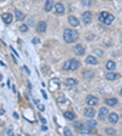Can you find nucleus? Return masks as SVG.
I'll list each match as a JSON object with an SVG mask.
<instances>
[{"mask_svg": "<svg viewBox=\"0 0 122 136\" xmlns=\"http://www.w3.org/2000/svg\"><path fill=\"white\" fill-rule=\"evenodd\" d=\"M78 131L81 134H90L92 132V128L87 124V125H81V128L78 129Z\"/></svg>", "mask_w": 122, "mask_h": 136, "instance_id": "f8f14e48", "label": "nucleus"}, {"mask_svg": "<svg viewBox=\"0 0 122 136\" xmlns=\"http://www.w3.org/2000/svg\"><path fill=\"white\" fill-rule=\"evenodd\" d=\"M94 54H95V55H98V56H101V55H103V51H101V50L95 49V50H94Z\"/></svg>", "mask_w": 122, "mask_h": 136, "instance_id": "2f4dec72", "label": "nucleus"}, {"mask_svg": "<svg viewBox=\"0 0 122 136\" xmlns=\"http://www.w3.org/2000/svg\"><path fill=\"white\" fill-rule=\"evenodd\" d=\"M84 116L87 117V118H93L95 116V111L93 109V107H87V108L84 109Z\"/></svg>", "mask_w": 122, "mask_h": 136, "instance_id": "423d86ee", "label": "nucleus"}, {"mask_svg": "<svg viewBox=\"0 0 122 136\" xmlns=\"http://www.w3.org/2000/svg\"><path fill=\"white\" fill-rule=\"evenodd\" d=\"M63 134H65V135H67V136H70V135H72V131H71L70 130V129H65V130H63Z\"/></svg>", "mask_w": 122, "mask_h": 136, "instance_id": "7c9ffc66", "label": "nucleus"}, {"mask_svg": "<svg viewBox=\"0 0 122 136\" xmlns=\"http://www.w3.org/2000/svg\"><path fill=\"white\" fill-rule=\"evenodd\" d=\"M107 117H109V121H110V123H112V124L117 123V120H118V116H117V113H110Z\"/></svg>", "mask_w": 122, "mask_h": 136, "instance_id": "f3484780", "label": "nucleus"}, {"mask_svg": "<svg viewBox=\"0 0 122 136\" xmlns=\"http://www.w3.org/2000/svg\"><path fill=\"white\" fill-rule=\"evenodd\" d=\"M81 66V63H80V61H78L77 58H73V60H71V67H70V69L71 70H76L78 67Z\"/></svg>", "mask_w": 122, "mask_h": 136, "instance_id": "ddd939ff", "label": "nucleus"}, {"mask_svg": "<svg viewBox=\"0 0 122 136\" xmlns=\"http://www.w3.org/2000/svg\"><path fill=\"white\" fill-rule=\"evenodd\" d=\"M106 79L107 80H116V79H118V78L121 77L118 73H112V72H107L106 73Z\"/></svg>", "mask_w": 122, "mask_h": 136, "instance_id": "9d476101", "label": "nucleus"}, {"mask_svg": "<svg viewBox=\"0 0 122 136\" xmlns=\"http://www.w3.org/2000/svg\"><path fill=\"white\" fill-rule=\"evenodd\" d=\"M73 51H75V54H76V55L82 56V55H84V47H83V45L78 44V45H76V46L73 47Z\"/></svg>", "mask_w": 122, "mask_h": 136, "instance_id": "1a4fd4ad", "label": "nucleus"}, {"mask_svg": "<svg viewBox=\"0 0 122 136\" xmlns=\"http://www.w3.org/2000/svg\"><path fill=\"white\" fill-rule=\"evenodd\" d=\"M54 9H55V12L57 15H62V13L65 12V6H63L61 3H56L54 5Z\"/></svg>", "mask_w": 122, "mask_h": 136, "instance_id": "39448f33", "label": "nucleus"}, {"mask_svg": "<svg viewBox=\"0 0 122 136\" xmlns=\"http://www.w3.org/2000/svg\"><path fill=\"white\" fill-rule=\"evenodd\" d=\"M105 134L106 135H116V130H115V129H111V128H106Z\"/></svg>", "mask_w": 122, "mask_h": 136, "instance_id": "393cba45", "label": "nucleus"}, {"mask_svg": "<svg viewBox=\"0 0 122 136\" xmlns=\"http://www.w3.org/2000/svg\"><path fill=\"white\" fill-rule=\"evenodd\" d=\"M38 108H39L40 111H44V106H43V105H39V103H38Z\"/></svg>", "mask_w": 122, "mask_h": 136, "instance_id": "f704fd0d", "label": "nucleus"}, {"mask_svg": "<svg viewBox=\"0 0 122 136\" xmlns=\"http://www.w3.org/2000/svg\"><path fill=\"white\" fill-rule=\"evenodd\" d=\"M68 23L72 27H80V21H78V18L75 17V16H70L68 17Z\"/></svg>", "mask_w": 122, "mask_h": 136, "instance_id": "9b49d317", "label": "nucleus"}, {"mask_svg": "<svg viewBox=\"0 0 122 136\" xmlns=\"http://www.w3.org/2000/svg\"><path fill=\"white\" fill-rule=\"evenodd\" d=\"M65 83H66L67 86H76V85L78 84V80L73 79V78H68V79L65 80Z\"/></svg>", "mask_w": 122, "mask_h": 136, "instance_id": "aec40b11", "label": "nucleus"}, {"mask_svg": "<svg viewBox=\"0 0 122 136\" xmlns=\"http://www.w3.org/2000/svg\"><path fill=\"white\" fill-rule=\"evenodd\" d=\"M105 103L107 106H111V107H115L117 105V100L116 98H114V97H110V98H106L105 100Z\"/></svg>", "mask_w": 122, "mask_h": 136, "instance_id": "6ab92c4d", "label": "nucleus"}, {"mask_svg": "<svg viewBox=\"0 0 122 136\" xmlns=\"http://www.w3.org/2000/svg\"><path fill=\"white\" fill-rule=\"evenodd\" d=\"M37 31L39 33H44L46 31V23L44 22V21H39V22L37 23Z\"/></svg>", "mask_w": 122, "mask_h": 136, "instance_id": "0eeeda50", "label": "nucleus"}, {"mask_svg": "<svg viewBox=\"0 0 122 136\" xmlns=\"http://www.w3.org/2000/svg\"><path fill=\"white\" fill-rule=\"evenodd\" d=\"M85 101H87V105L88 106H97L99 103V100L95 97V96H93V95H89L87 98H85Z\"/></svg>", "mask_w": 122, "mask_h": 136, "instance_id": "7ed1b4c3", "label": "nucleus"}, {"mask_svg": "<svg viewBox=\"0 0 122 136\" xmlns=\"http://www.w3.org/2000/svg\"><path fill=\"white\" fill-rule=\"evenodd\" d=\"M57 102H59V103H63V102H67V100L65 98V96H63V95H61L59 98H57Z\"/></svg>", "mask_w": 122, "mask_h": 136, "instance_id": "c85d7f7f", "label": "nucleus"}, {"mask_svg": "<svg viewBox=\"0 0 122 136\" xmlns=\"http://www.w3.org/2000/svg\"><path fill=\"white\" fill-rule=\"evenodd\" d=\"M33 44H39V43H40V39L39 38H33Z\"/></svg>", "mask_w": 122, "mask_h": 136, "instance_id": "473e14b6", "label": "nucleus"}, {"mask_svg": "<svg viewBox=\"0 0 122 136\" xmlns=\"http://www.w3.org/2000/svg\"><path fill=\"white\" fill-rule=\"evenodd\" d=\"M114 19H115L114 15H111V13H109V15L106 16V18L104 19V23L109 26V24H111V23H112V21H114Z\"/></svg>", "mask_w": 122, "mask_h": 136, "instance_id": "4be33fe9", "label": "nucleus"}, {"mask_svg": "<svg viewBox=\"0 0 122 136\" xmlns=\"http://www.w3.org/2000/svg\"><path fill=\"white\" fill-rule=\"evenodd\" d=\"M73 125H75V128H76V129H77V130H78V129H80V128H81V125H82V124L80 123V121H76V123H75Z\"/></svg>", "mask_w": 122, "mask_h": 136, "instance_id": "72a5a7b5", "label": "nucleus"}, {"mask_svg": "<svg viewBox=\"0 0 122 136\" xmlns=\"http://www.w3.org/2000/svg\"><path fill=\"white\" fill-rule=\"evenodd\" d=\"M85 63L87 64H98V60L94 56H87L85 57Z\"/></svg>", "mask_w": 122, "mask_h": 136, "instance_id": "4468645a", "label": "nucleus"}, {"mask_svg": "<svg viewBox=\"0 0 122 136\" xmlns=\"http://www.w3.org/2000/svg\"><path fill=\"white\" fill-rule=\"evenodd\" d=\"M1 18H3V21H4L6 24H10V23L12 22V18H13V17H12V15H11L10 12H4L3 15H1Z\"/></svg>", "mask_w": 122, "mask_h": 136, "instance_id": "20e7f679", "label": "nucleus"}, {"mask_svg": "<svg viewBox=\"0 0 122 136\" xmlns=\"http://www.w3.org/2000/svg\"><path fill=\"white\" fill-rule=\"evenodd\" d=\"M42 95L44 96V98H48V96H46V94H45V91H44V90H42Z\"/></svg>", "mask_w": 122, "mask_h": 136, "instance_id": "c9c22d12", "label": "nucleus"}, {"mask_svg": "<svg viewBox=\"0 0 122 136\" xmlns=\"http://www.w3.org/2000/svg\"><path fill=\"white\" fill-rule=\"evenodd\" d=\"M83 6H90L92 5V0H81Z\"/></svg>", "mask_w": 122, "mask_h": 136, "instance_id": "bb28decb", "label": "nucleus"}, {"mask_svg": "<svg viewBox=\"0 0 122 136\" xmlns=\"http://www.w3.org/2000/svg\"><path fill=\"white\" fill-rule=\"evenodd\" d=\"M15 17H16L17 21H23V19H25L23 12H21L20 10H15Z\"/></svg>", "mask_w": 122, "mask_h": 136, "instance_id": "412c9836", "label": "nucleus"}, {"mask_svg": "<svg viewBox=\"0 0 122 136\" xmlns=\"http://www.w3.org/2000/svg\"><path fill=\"white\" fill-rule=\"evenodd\" d=\"M70 67H71V60H70V61H66L65 63H63V69H65V70H68Z\"/></svg>", "mask_w": 122, "mask_h": 136, "instance_id": "a878e982", "label": "nucleus"}, {"mask_svg": "<svg viewBox=\"0 0 122 136\" xmlns=\"http://www.w3.org/2000/svg\"><path fill=\"white\" fill-rule=\"evenodd\" d=\"M109 15V12H106V11H103V12H100V15H99V21H101V22H104V19L106 18V16Z\"/></svg>", "mask_w": 122, "mask_h": 136, "instance_id": "b1692460", "label": "nucleus"}, {"mask_svg": "<svg viewBox=\"0 0 122 136\" xmlns=\"http://www.w3.org/2000/svg\"><path fill=\"white\" fill-rule=\"evenodd\" d=\"M53 8H54V1H53V0H46L45 5H44V10L46 12H49L50 10H53Z\"/></svg>", "mask_w": 122, "mask_h": 136, "instance_id": "2eb2a0df", "label": "nucleus"}, {"mask_svg": "<svg viewBox=\"0 0 122 136\" xmlns=\"http://www.w3.org/2000/svg\"><path fill=\"white\" fill-rule=\"evenodd\" d=\"M94 72L93 70H90V69H88V70H84L83 72V77L85 78V79H93L94 78Z\"/></svg>", "mask_w": 122, "mask_h": 136, "instance_id": "a211bd4d", "label": "nucleus"}, {"mask_svg": "<svg viewBox=\"0 0 122 136\" xmlns=\"http://www.w3.org/2000/svg\"><path fill=\"white\" fill-rule=\"evenodd\" d=\"M109 114V111H107V107H101V108L99 109V118L104 120L106 118V116Z\"/></svg>", "mask_w": 122, "mask_h": 136, "instance_id": "6e6552de", "label": "nucleus"}, {"mask_svg": "<svg viewBox=\"0 0 122 136\" xmlns=\"http://www.w3.org/2000/svg\"><path fill=\"white\" fill-rule=\"evenodd\" d=\"M78 38H80V34H78V32L76 29H70V28H67V29L63 31V39H65V41L68 43V44L75 43Z\"/></svg>", "mask_w": 122, "mask_h": 136, "instance_id": "f257e3e1", "label": "nucleus"}, {"mask_svg": "<svg viewBox=\"0 0 122 136\" xmlns=\"http://www.w3.org/2000/svg\"><path fill=\"white\" fill-rule=\"evenodd\" d=\"M92 18H93L92 12H89V11L83 12V15H82V21H83V23H84V24H87V26H88V24L92 22Z\"/></svg>", "mask_w": 122, "mask_h": 136, "instance_id": "f03ea898", "label": "nucleus"}, {"mask_svg": "<svg viewBox=\"0 0 122 136\" xmlns=\"http://www.w3.org/2000/svg\"><path fill=\"white\" fill-rule=\"evenodd\" d=\"M120 95H121V96H122V89H121V90H120Z\"/></svg>", "mask_w": 122, "mask_h": 136, "instance_id": "e433bc0d", "label": "nucleus"}, {"mask_svg": "<svg viewBox=\"0 0 122 136\" xmlns=\"http://www.w3.org/2000/svg\"><path fill=\"white\" fill-rule=\"evenodd\" d=\"M105 67H106V69L109 70V72H112V70L116 68V63H115L114 61H107L106 64H105Z\"/></svg>", "mask_w": 122, "mask_h": 136, "instance_id": "dca6fc26", "label": "nucleus"}, {"mask_svg": "<svg viewBox=\"0 0 122 136\" xmlns=\"http://www.w3.org/2000/svg\"><path fill=\"white\" fill-rule=\"evenodd\" d=\"M27 29H28L27 24H21V26H20V31H21V32L25 33V32H27Z\"/></svg>", "mask_w": 122, "mask_h": 136, "instance_id": "c756f323", "label": "nucleus"}, {"mask_svg": "<svg viewBox=\"0 0 122 136\" xmlns=\"http://www.w3.org/2000/svg\"><path fill=\"white\" fill-rule=\"evenodd\" d=\"M87 124H88V125H89L90 128H95V126L98 125L95 120H88V123H87Z\"/></svg>", "mask_w": 122, "mask_h": 136, "instance_id": "cd10ccee", "label": "nucleus"}, {"mask_svg": "<svg viewBox=\"0 0 122 136\" xmlns=\"http://www.w3.org/2000/svg\"><path fill=\"white\" fill-rule=\"evenodd\" d=\"M65 118L68 119V120H75L76 116H75L72 112H65Z\"/></svg>", "mask_w": 122, "mask_h": 136, "instance_id": "5701e85b", "label": "nucleus"}]
</instances>
